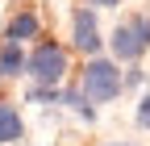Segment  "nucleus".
<instances>
[{
  "label": "nucleus",
  "instance_id": "obj_10",
  "mask_svg": "<svg viewBox=\"0 0 150 146\" xmlns=\"http://www.w3.org/2000/svg\"><path fill=\"white\" fill-rule=\"evenodd\" d=\"M92 4H100V9H117L121 0H92Z\"/></svg>",
  "mask_w": 150,
  "mask_h": 146
},
{
  "label": "nucleus",
  "instance_id": "obj_11",
  "mask_svg": "<svg viewBox=\"0 0 150 146\" xmlns=\"http://www.w3.org/2000/svg\"><path fill=\"white\" fill-rule=\"evenodd\" d=\"M108 146H129V142H108Z\"/></svg>",
  "mask_w": 150,
  "mask_h": 146
},
{
  "label": "nucleus",
  "instance_id": "obj_3",
  "mask_svg": "<svg viewBox=\"0 0 150 146\" xmlns=\"http://www.w3.org/2000/svg\"><path fill=\"white\" fill-rule=\"evenodd\" d=\"M112 54H117L121 63H138L142 54L150 50V17H125V21L112 29V38H108Z\"/></svg>",
  "mask_w": 150,
  "mask_h": 146
},
{
  "label": "nucleus",
  "instance_id": "obj_8",
  "mask_svg": "<svg viewBox=\"0 0 150 146\" xmlns=\"http://www.w3.org/2000/svg\"><path fill=\"white\" fill-rule=\"evenodd\" d=\"M63 104H71V108H75V113H79L83 121H92V117H96V104H92L83 92H63Z\"/></svg>",
  "mask_w": 150,
  "mask_h": 146
},
{
  "label": "nucleus",
  "instance_id": "obj_1",
  "mask_svg": "<svg viewBox=\"0 0 150 146\" xmlns=\"http://www.w3.org/2000/svg\"><path fill=\"white\" fill-rule=\"evenodd\" d=\"M25 75L38 88H59L63 75H67V50L59 42H38L25 59Z\"/></svg>",
  "mask_w": 150,
  "mask_h": 146
},
{
  "label": "nucleus",
  "instance_id": "obj_9",
  "mask_svg": "<svg viewBox=\"0 0 150 146\" xmlns=\"http://www.w3.org/2000/svg\"><path fill=\"white\" fill-rule=\"evenodd\" d=\"M138 125H142V130H150V92L138 100Z\"/></svg>",
  "mask_w": 150,
  "mask_h": 146
},
{
  "label": "nucleus",
  "instance_id": "obj_6",
  "mask_svg": "<svg viewBox=\"0 0 150 146\" xmlns=\"http://www.w3.org/2000/svg\"><path fill=\"white\" fill-rule=\"evenodd\" d=\"M25 59H29V54L21 46L4 42V46H0V75H21V71H25Z\"/></svg>",
  "mask_w": 150,
  "mask_h": 146
},
{
  "label": "nucleus",
  "instance_id": "obj_2",
  "mask_svg": "<svg viewBox=\"0 0 150 146\" xmlns=\"http://www.w3.org/2000/svg\"><path fill=\"white\" fill-rule=\"evenodd\" d=\"M121 88H125V75H121V67L112 59H88V67H83V96L92 104L117 100Z\"/></svg>",
  "mask_w": 150,
  "mask_h": 146
},
{
  "label": "nucleus",
  "instance_id": "obj_4",
  "mask_svg": "<svg viewBox=\"0 0 150 146\" xmlns=\"http://www.w3.org/2000/svg\"><path fill=\"white\" fill-rule=\"evenodd\" d=\"M71 46L79 50V54H88V59H96V50L104 46L92 9H75V13H71Z\"/></svg>",
  "mask_w": 150,
  "mask_h": 146
},
{
  "label": "nucleus",
  "instance_id": "obj_7",
  "mask_svg": "<svg viewBox=\"0 0 150 146\" xmlns=\"http://www.w3.org/2000/svg\"><path fill=\"white\" fill-rule=\"evenodd\" d=\"M21 138V113L13 104H0V142H17Z\"/></svg>",
  "mask_w": 150,
  "mask_h": 146
},
{
  "label": "nucleus",
  "instance_id": "obj_5",
  "mask_svg": "<svg viewBox=\"0 0 150 146\" xmlns=\"http://www.w3.org/2000/svg\"><path fill=\"white\" fill-rule=\"evenodd\" d=\"M38 29H42L38 13H17L13 21H8V29H4V42H13V46H25L29 38H38Z\"/></svg>",
  "mask_w": 150,
  "mask_h": 146
}]
</instances>
